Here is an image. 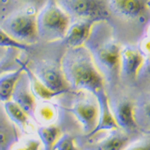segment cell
I'll use <instances>...</instances> for the list:
<instances>
[{
	"mask_svg": "<svg viewBox=\"0 0 150 150\" xmlns=\"http://www.w3.org/2000/svg\"><path fill=\"white\" fill-rule=\"evenodd\" d=\"M94 23L96 22L89 20H77L71 23L66 35L61 41L68 48L84 46L91 34Z\"/></svg>",
	"mask_w": 150,
	"mask_h": 150,
	"instance_id": "5bb4252c",
	"label": "cell"
},
{
	"mask_svg": "<svg viewBox=\"0 0 150 150\" xmlns=\"http://www.w3.org/2000/svg\"><path fill=\"white\" fill-rule=\"evenodd\" d=\"M62 130L56 123L48 125H40L37 128V136L39 137L42 149L41 150H52L53 145L61 136Z\"/></svg>",
	"mask_w": 150,
	"mask_h": 150,
	"instance_id": "d6986e66",
	"label": "cell"
},
{
	"mask_svg": "<svg viewBox=\"0 0 150 150\" xmlns=\"http://www.w3.org/2000/svg\"><path fill=\"white\" fill-rule=\"evenodd\" d=\"M42 144L39 137L29 136L28 134H22L20 139L14 144L11 150H41Z\"/></svg>",
	"mask_w": 150,
	"mask_h": 150,
	"instance_id": "7402d4cb",
	"label": "cell"
},
{
	"mask_svg": "<svg viewBox=\"0 0 150 150\" xmlns=\"http://www.w3.org/2000/svg\"><path fill=\"white\" fill-rule=\"evenodd\" d=\"M1 4H2V1H1V0H0V6H1Z\"/></svg>",
	"mask_w": 150,
	"mask_h": 150,
	"instance_id": "1f68e13d",
	"label": "cell"
},
{
	"mask_svg": "<svg viewBox=\"0 0 150 150\" xmlns=\"http://www.w3.org/2000/svg\"><path fill=\"white\" fill-rule=\"evenodd\" d=\"M137 47L143 53L144 56L150 54V21L146 24V26L143 29V32H142L141 37L138 41Z\"/></svg>",
	"mask_w": 150,
	"mask_h": 150,
	"instance_id": "d4e9b609",
	"label": "cell"
},
{
	"mask_svg": "<svg viewBox=\"0 0 150 150\" xmlns=\"http://www.w3.org/2000/svg\"><path fill=\"white\" fill-rule=\"evenodd\" d=\"M21 136L20 129L10 120L3 106L0 105V150H11Z\"/></svg>",
	"mask_w": 150,
	"mask_h": 150,
	"instance_id": "9a60e30c",
	"label": "cell"
},
{
	"mask_svg": "<svg viewBox=\"0 0 150 150\" xmlns=\"http://www.w3.org/2000/svg\"><path fill=\"white\" fill-rule=\"evenodd\" d=\"M94 63L108 85H115L120 77V55L122 47L115 39L113 30L106 21L94 23L91 34L84 44Z\"/></svg>",
	"mask_w": 150,
	"mask_h": 150,
	"instance_id": "7a4b0ae2",
	"label": "cell"
},
{
	"mask_svg": "<svg viewBox=\"0 0 150 150\" xmlns=\"http://www.w3.org/2000/svg\"><path fill=\"white\" fill-rule=\"evenodd\" d=\"M142 73L146 74L147 76L150 77V54L145 55L143 66H142L141 71H140V74H142ZM140 74H139V76H140Z\"/></svg>",
	"mask_w": 150,
	"mask_h": 150,
	"instance_id": "83f0119b",
	"label": "cell"
},
{
	"mask_svg": "<svg viewBox=\"0 0 150 150\" xmlns=\"http://www.w3.org/2000/svg\"><path fill=\"white\" fill-rule=\"evenodd\" d=\"M0 47L3 48H17L20 50H27L29 49L28 44H24L22 42H19L16 39L8 34L3 28H0Z\"/></svg>",
	"mask_w": 150,
	"mask_h": 150,
	"instance_id": "cb8c5ba5",
	"label": "cell"
},
{
	"mask_svg": "<svg viewBox=\"0 0 150 150\" xmlns=\"http://www.w3.org/2000/svg\"><path fill=\"white\" fill-rule=\"evenodd\" d=\"M23 64L21 61V67L14 71L6 72L0 76V102H6L11 100L12 93L15 88L18 79L23 72Z\"/></svg>",
	"mask_w": 150,
	"mask_h": 150,
	"instance_id": "e0dca14e",
	"label": "cell"
},
{
	"mask_svg": "<svg viewBox=\"0 0 150 150\" xmlns=\"http://www.w3.org/2000/svg\"><path fill=\"white\" fill-rule=\"evenodd\" d=\"M6 48H3V47H0V60L2 59V57L5 55V53H6Z\"/></svg>",
	"mask_w": 150,
	"mask_h": 150,
	"instance_id": "f546056e",
	"label": "cell"
},
{
	"mask_svg": "<svg viewBox=\"0 0 150 150\" xmlns=\"http://www.w3.org/2000/svg\"><path fill=\"white\" fill-rule=\"evenodd\" d=\"M110 106L119 129L126 133H130L136 129V106L131 100L119 99L110 101Z\"/></svg>",
	"mask_w": 150,
	"mask_h": 150,
	"instance_id": "8fae6325",
	"label": "cell"
},
{
	"mask_svg": "<svg viewBox=\"0 0 150 150\" xmlns=\"http://www.w3.org/2000/svg\"><path fill=\"white\" fill-rule=\"evenodd\" d=\"M21 1H24L26 3H30L32 5H35V6H42L46 3L47 0H21Z\"/></svg>",
	"mask_w": 150,
	"mask_h": 150,
	"instance_id": "f1b7e54d",
	"label": "cell"
},
{
	"mask_svg": "<svg viewBox=\"0 0 150 150\" xmlns=\"http://www.w3.org/2000/svg\"><path fill=\"white\" fill-rule=\"evenodd\" d=\"M109 13L121 23L145 27L150 21L147 0H109Z\"/></svg>",
	"mask_w": 150,
	"mask_h": 150,
	"instance_id": "277c9868",
	"label": "cell"
},
{
	"mask_svg": "<svg viewBox=\"0 0 150 150\" xmlns=\"http://www.w3.org/2000/svg\"><path fill=\"white\" fill-rule=\"evenodd\" d=\"M124 150H150V140L140 141L135 144L128 145Z\"/></svg>",
	"mask_w": 150,
	"mask_h": 150,
	"instance_id": "4316f807",
	"label": "cell"
},
{
	"mask_svg": "<svg viewBox=\"0 0 150 150\" xmlns=\"http://www.w3.org/2000/svg\"><path fill=\"white\" fill-rule=\"evenodd\" d=\"M58 118L57 107L50 101L37 102L35 110V121L41 125L54 124Z\"/></svg>",
	"mask_w": 150,
	"mask_h": 150,
	"instance_id": "ffe728a7",
	"label": "cell"
},
{
	"mask_svg": "<svg viewBox=\"0 0 150 150\" xmlns=\"http://www.w3.org/2000/svg\"><path fill=\"white\" fill-rule=\"evenodd\" d=\"M61 68L72 90L97 96L105 90V79L85 46L68 48L61 59Z\"/></svg>",
	"mask_w": 150,
	"mask_h": 150,
	"instance_id": "6da1fadb",
	"label": "cell"
},
{
	"mask_svg": "<svg viewBox=\"0 0 150 150\" xmlns=\"http://www.w3.org/2000/svg\"><path fill=\"white\" fill-rule=\"evenodd\" d=\"M136 113H139L141 116H143L145 120L150 123V99L145 101L139 109L136 108Z\"/></svg>",
	"mask_w": 150,
	"mask_h": 150,
	"instance_id": "484cf974",
	"label": "cell"
},
{
	"mask_svg": "<svg viewBox=\"0 0 150 150\" xmlns=\"http://www.w3.org/2000/svg\"><path fill=\"white\" fill-rule=\"evenodd\" d=\"M22 63H23L24 70H25L26 73L28 75L32 92L35 95V97L37 98V100L51 101L52 99H54L55 97L60 96L59 94H57L56 92H54V91L50 90L49 88H47V87L38 79V77L33 73L32 70L30 69V67L28 66L27 63H25V62H22Z\"/></svg>",
	"mask_w": 150,
	"mask_h": 150,
	"instance_id": "ac0fdd59",
	"label": "cell"
},
{
	"mask_svg": "<svg viewBox=\"0 0 150 150\" xmlns=\"http://www.w3.org/2000/svg\"><path fill=\"white\" fill-rule=\"evenodd\" d=\"M31 70L47 88L59 94L60 96L69 93L72 90L65 78L61 65H56L51 62H42Z\"/></svg>",
	"mask_w": 150,
	"mask_h": 150,
	"instance_id": "ba28073f",
	"label": "cell"
},
{
	"mask_svg": "<svg viewBox=\"0 0 150 150\" xmlns=\"http://www.w3.org/2000/svg\"><path fill=\"white\" fill-rule=\"evenodd\" d=\"M17 48H8L2 59L0 60V76L6 72L14 71L21 67L20 52Z\"/></svg>",
	"mask_w": 150,
	"mask_h": 150,
	"instance_id": "44dd1931",
	"label": "cell"
},
{
	"mask_svg": "<svg viewBox=\"0 0 150 150\" xmlns=\"http://www.w3.org/2000/svg\"><path fill=\"white\" fill-rule=\"evenodd\" d=\"M11 100L17 103L30 116L31 119L35 120V110L38 100L32 92L28 75L25 70H23L20 78L18 79L17 83H16L13 93H12Z\"/></svg>",
	"mask_w": 150,
	"mask_h": 150,
	"instance_id": "30bf717a",
	"label": "cell"
},
{
	"mask_svg": "<svg viewBox=\"0 0 150 150\" xmlns=\"http://www.w3.org/2000/svg\"><path fill=\"white\" fill-rule=\"evenodd\" d=\"M65 8L79 20L99 22L110 17L109 0H66Z\"/></svg>",
	"mask_w": 150,
	"mask_h": 150,
	"instance_id": "52a82bcc",
	"label": "cell"
},
{
	"mask_svg": "<svg viewBox=\"0 0 150 150\" xmlns=\"http://www.w3.org/2000/svg\"><path fill=\"white\" fill-rule=\"evenodd\" d=\"M144 54L137 46L126 45L122 47L120 55V77L134 81L139 77L144 63Z\"/></svg>",
	"mask_w": 150,
	"mask_h": 150,
	"instance_id": "9c48e42d",
	"label": "cell"
},
{
	"mask_svg": "<svg viewBox=\"0 0 150 150\" xmlns=\"http://www.w3.org/2000/svg\"><path fill=\"white\" fill-rule=\"evenodd\" d=\"M147 6H148V9L150 12V0H147Z\"/></svg>",
	"mask_w": 150,
	"mask_h": 150,
	"instance_id": "4dcf8cb0",
	"label": "cell"
},
{
	"mask_svg": "<svg viewBox=\"0 0 150 150\" xmlns=\"http://www.w3.org/2000/svg\"><path fill=\"white\" fill-rule=\"evenodd\" d=\"M68 111L80 124L82 132L85 136H89L97 126L99 105L93 94L86 92L85 95H81L75 99L68 108Z\"/></svg>",
	"mask_w": 150,
	"mask_h": 150,
	"instance_id": "8992f818",
	"label": "cell"
},
{
	"mask_svg": "<svg viewBox=\"0 0 150 150\" xmlns=\"http://www.w3.org/2000/svg\"><path fill=\"white\" fill-rule=\"evenodd\" d=\"M3 29L14 39L24 44H32L39 39L37 15L33 13L13 14L3 22Z\"/></svg>",
	"mask_w": 150,
	"mask_h": 150,
	"instance_id": "5b68a950",
	"label": "cell"
},
{
	"mask_svg": "<svg viewBox=\"0 0 150 150\" xmlns=\"http://www.w3.org/2000/svg\"><path fill=\"white\" fill-rule=\"evenodd\" d=\"M3 107L10 120L17 126L22 134H28V127L30 123V116L24 111L17 103L9 100L3 102Z\"/></svg>",
	"mask_w": 150,
	"mask_h": 150,
	"instance_id": "2e32d148",
	"label": "cell"
},
{
	"mask_svg": "<svg viewBox=\"0 0 150 150\" xmlns=\"http://www.w3.org/2000/svg\"><path fill=\"white\" fill-rule=\"evenodd\" d=\"M70 24L68 12L58 5L56 0H47L37 15L39 38L47 42L63 39Z\"/></svg>",
	"mask_w": 150,
	"mask_h": 150,
	"instance_id": "3957f363",
	"label": "cell"
},
{
	"mask_svg": "<svg viewBox=\"0 0 150 150\" xmlns=\"http://www.w3.org/2000/svg\"><path fill=\"white\" fill-rule=\"evenodd\" d=\"M130 144V138L126 132L120 129L110 130L106 136L96 142L77 145L80 150H124Z\"/></svg>",
	"mask_w": 150,
	"mask_h": 150,
	"instance_id": "7c38bea8",
	"label": "cell"
},
{
	"mask_svg": "<svg viewBox=\"0 0 150 150\" xmlns=\"http://www.w3.org/2000/svg\"><path fill=\"white\" fill-rule=\"evenodd\" d=\"M52 150H80L77 146L76 138L69 132H63L53 145Z\"/></svg>",
	"mask_w": 150,
	"mask_h": 150,
	"instance_id": "603a6c76",
	"label": "cell"
},
{
	"mask_svg": "<svg viewBox=\"0 0 150 150\" xmlns=\"http://www.w3.org/2000/svg\"><path fill=\"white\" fill-rule=\"evenodd\" d=\"M96 99H97L99 105V118L97 126L95 127V129L93 130V132L89 136L85 137H91L98 134V133L104 131H110V130H114L119 128L117 123H116L114 115H113L112 109H111L110 106V100L106 91H104V92L96 96Z\"/></svg>",
	"mask_w": 150,
	"mask_h": 150,
	"instance_id": "4fadbf2b",
	"label": "cell"
}]
</instances>
